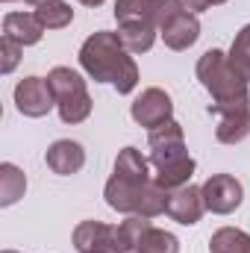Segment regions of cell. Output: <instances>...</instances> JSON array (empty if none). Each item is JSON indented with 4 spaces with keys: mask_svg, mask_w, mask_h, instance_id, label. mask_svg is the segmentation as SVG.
<instances>
[{
    "mask_svg": "<svg viewBox=\"0 0 250 253\" xmlns=\"http://www.w3.org/2000/svg\"><path fill=\"white\" fill-rule=\"evenodd\" d=\"M106 203L124 215L156 218L165 212L168 189H162L156 180H150L147 159L135 147H124L118 153L115 171L106 183Z\"/></svg>",
    "mask_w": 250,
    "mask_h": 253,
    "instance_id": "cell-1",
    "label": "cell"
},
{
    "mask_svg": "<svg viewBox=\"0 0 250 253\" xmlns=\"http://www.w3.org/2000/svg\"><path fill=\"white\" fill-rule=\"evenodd\" d=\"M80 65L94 83H112L118 94H129L138 85V65L118 33L100 30L88 36L80 47Z\"/></svg>",
    "mask_w": 250,
    "mask_h": 253,
    "instance_id": "cell-2",
    "label": "cell"
},
{
    "mask_svg": "<svg viewBox=\"0 0 250 253\" xmlns=\"http://www.w3.org/2000/svg\"><path fill=\"white\" fill-rule=\"evenodd\" d=\"M197 80L203 83V88L212 94V115H224V112H248L250 109V91L248 80L230 65L227 53L212 47L197 59Z\"/></svg>",
    "mask_w": 250,
    "mask_h": 253,
    "instance_id": "cell-3",
    "label": "cell"
},
{
    "mask_svg": "<svg viewBox=\"0 0 250 253\" xmlns=\"http://www.w3.org/2000/svg\"><path fill=\"white\" fill-rule=\"evenodd\" d=\"M150 162L156 168V183L162 189H180L188 186L191 174H194V159L188 156L186 150V135H183V126L177 121H168V124L150 129Z\"/></svg>",
    "mask_w": 250,
    "mask_h": 253,
    "instance_id": "cell-4",
    "label": "cell"
},
{
    "mask_svg": "<svg viewBox=\"0 0 250 253\" xmlns=\"http://www.w3.org/2000/svg\"><path fill=\"white\" fill-rule=\"evenodd\" d=\"M47 83L53 88L56 109H59V118L65 124H83L91 115V97L85 91V80L77 71L59 65L47 74Z\"/></svg>",
    "mask_w": 250,
    "mask_h": 253,
    "instance_id": "cell-5",
    "label": "cell"
},
{
    "mask_svg": "<svg viewBox=\"0 0 250 253\" xmlns=\"http://www.w3.org/2000/svg\"><path fill=\"white\" fill-rule=\"evenodd\" d=\"M159 36L171 50H188L200 39V21L197 15H191L186 9H180L174 0H168L159 15Z\"/></svg>",
    "mask_w": 250,
    "mask_h": 253,
    "instance_id": "cell-6",
    "label": "cell"
},
{
    "mask_svg": "<svg viewBox=\"0 0 250 253\" xmlns=\"http://www.w3.org/2000/svg\"><path fill=\"white\" fill-rule=\"evenodd\" d=\"M74 248L80 253H126L118 227L100 221H83L74 230Z\"/></svg>",
    "mask_w": 250,
    "mask_h": 253,
    "instance_id": "cell-7",
    "label": "cell"
},
{
    "mask_svg": "<svg viewBox=\"0 0 250 253\" xmlns=\"http://www.w3.org/2000/svg\"><path fill=\"white\" fill-rule=\"evenodd\" d=\"M200 189H203V203H206V209L215 212V215H230V212H236L239 203H242V197H245L242 183H239L233 174H212Z\"/></svg>",
    "mask_w": 250,
    "mask_h": 253,
    "instance_id": "cell-8",
    "label": "cell"
},
{
    "mask_svg": "<svg viewBox=\"0 0 250 253\" xmlns=\"http://www.w3.org/2000/svg\"><path fill=\"white\" fill-rule=\"evenodd\" d=\"M15 106L21 115L27 118H42L47 115L53 106H56V97H53V88L47 80L42 77H27L15 85Z\"/></svg>",
    "mask_w": 250,
    "mask_h": 253,
    "instance_id": "cell-9",
    "label": "cell"
},
{
    "mask_svg": "<svg viewBox=\"0 0 250 253\" xmlns=\"http://www.w3.org/2000/svg\"><path fill=\"white\" fill-rule=\"evenodd\" d=\"M129 115H132L135 124L147 126V129H156V126L174 121V118H171V115H174V103H171V97H168L162 88H144V91L132 100Z\"/></svg>",
    "mask_w": 250,
    "mask_h": 253,
    "instance_id": "cell-10",
    "label": "cell"
},
{
    "mask_svg": "<svg viewBox=\"0 0 250 253\" xmlns=\"http://www.w3.org/2000/svg\"><path fill=\"white\" fill-rule=\"evenodd\" d=\"M206 212V203H203V189L197 186H180V189H171L168 191V203H165V215L174 218L177 224H197Z\"/></svg>",
    "mask_w": 250,
    "mask_h": 253,
    "instance_id": "cell-11",
    "label": "cell"
},
{
    "mask_svg": "<svg viewBox=\"0 0 250 253\" xmlns=\"http://www.w3.org/2000/svg\"><path fill=\"white\" fill-rule=\"evenodd\" d=\"M44 162H47V168H50L53 174L71 177V174H77V171L85 165V150H83L77 141H71V138H59V141H53V144L47 147Z\"/></svg>",
    "mask_w": 250,
    "mask_h": 253,
    "instance_id": "cell-12",
    "label": "cell"
},
{
    "mask_svg": "<svg viewBox=\"0 0 250 253\" xmlns=\"http://www.w3.org/2000/svg\"><path fill=\"white\" fill-rule=\"evenodd\" d=\"M3 36L18 42L21 47L39 44L42 36H44V24L36 18V12H9L3 18Z\"/></svg>",
    "mask_w": 250,
    "mask_h": 253,
    "instance_id": "cell-13",
    "label": "cell"
},
{
    "mask_svg": "<svg viewBox=\"0 0 250 253\" xmlns=\"http://www.w3.org/2000/svg\"><path fill=\"white\" fill-rule=\"evenodd\" d=\"M165 3L168 0H118L115 3V18H118V24L138 21V24L159 27V15H162Z\"/></svg>",
    "mask_w": 250,
    "mask_h": 253,
    "instance_id": "cell-14",
    "label": "cell"
},
{
    "mask_svg": "<svg viewBox=\"0 0 250 253\" xmlns=\"http://www.w3.org/2000/svg\"><path fill=\"white\" fill-rule=\"evenodd\" d=\"M156 33H159V27H153V24H138V21L118 24V39L124 42L129 53H147L156 42Z\"/></svg>",
    "mask_w": 250,
    "mask_h": 253,
    "instance_id": "cell-15",
    "label": "cell"
},
{
    "mask_svg": "<svg viewBox=\"0 0 250 253\" xmlns=\"http://www.w3.org/2000/svg\"><path fill=\"white\" fill-rule=\"evenodd\" d=\"M250 135V109L248 112H224L218 115L215 138L221 144H239Z\"/></svg>",
    "mask_w": 250,
    "mask_h": 253,
    "instance_id": "cell-16",
    "label": "cell"
},
{
    "mask_svg": "<svg viewBox=\"0 0 250 253\" xmlns=\"http://www.w3.org/2000/svg\"><path fill=\"white\" fill-rule=\"evenodd\" d=\"M27 191V177L18 165L12 162H3L0 165V206H12L24 197Z\"/></svg>",
    "mask_w": 250,
    "mask_h": 253,
    "instance_id": "cell-17",
    "label": "cell"
},
{
    "mask_svg": "<svg viewBox=\"0 0 250 253\" xmlns=\"http://www.w3.org/2000/svg\"><path fill=\"white\" fill-rule=\"evenodd\" d=\"M209 253H250V236L245 230L224 227V230L212 233V239H209Z\"/></svg>",
    "mask_w": 250,
    "mask_h": 253,
    "instance_id": "cell-18",
    "label": "cell"
},
{
    "mask_svg": "<svg viewBox=\"0 0 250 253\" xmlns=\"http://www.w3.org/2000/svg\"><path fill=\"white\" fill-rule=\"evenodd\" d=\"M135 253H180V242H177V236H171V233L150 224L144 230V236L138 239Z\"/></svg>",
    "mask_w": 250,
    "mask_h": 253,
    "instance_id": "cell-19",
    "label": "cell"
},
{
    "mask_svg": "<svg viewBox=\"0 0 250 253\" xmlns=\"http://www.w3.org/2000/svg\"><path fill=\"white\" fill-rule=\"evenodd\" d=\"M36 18L44 24V30H62L74 21V9L65 3V0H53V3H44L36 9Z\"/></svg>",
    "mask_w": 250,
    "mask_h": 253,
    "instance_id": "cell-20",
    "label": "cell"
},
{
    "mask_svg": "<svg viewBox=\"0 0 250 253\" xmlns=\"http://www.w3.org/2000/svg\"><path fill=\"white\" fill-rule=\"evenodd\" d=\"M227 59H230V65H233V68H236V71L250 83V24L236 36V42H233Z\"/></svg>",
    "mask_w": 250,
    "mask_h": 253,
    "instance_id": "cell-21",
    "label": "cell"
},
{
    "mask_svg": "<svg viewBox=\"0 0 250 253\" xmlns=\"http://www.w3.org/2000/svg\"><path fill=\"white\" fill-rule=\"evenodd\" d=\"M21 44L18 42H12V39H6L3 36V42H0V71L3 74H12L15 71V65L21 62Z\"/></svg>",
    "mask_w": 250,
    "mask_h": 253,
    "instance_id": "cell-22",
    "label": "cell"
},
{
    "mask_svg": "<svg viewBox=\"0 0 250 253\" xmlns=\"http://www.w3.org/2000/svg\"><path fill=\"white\" fill-rule=\"evenodd\" d=\"M180 9H186V12H191V15H197V12H206L212 3L209 0H174Z\"/></svg>",
    "mask_w": 250,
    "mask_h": 253,
    "instance_id": "cell-23",
    "label": "cell"
},
{
    "mask_svg": "<svg viewBox=\"0 0 250 253\" xmlns=\"http://www.w3.org/2000/svg\"><path fill=\"white\" fill-rule=\"evenodd\" d=\"M80 3H83V6H100L103 0H80Z\"/></svg>",
    "mask_w": 250,
    "mask_h": 253,
    "instance_id": "cell-24",
    "label": "cell"
},
{
    "mask_svg": "<svg viewBox=\"0 0 250 253\" xmlns=\"http://www.w3.org/2000/svg\"><path fill=\"white\" fill-rule=\"evenodd\" d=\"M27 3H33V6L39 9V6H44V3H53V0H27Z\"/></svg>",
    "mask_w": 250,
    "mask_h": 253,
    "instance_id": "cell-25",
    "label": "cell"
},
{
    "mask_svg": "<svg viewBox=\"0 0 250 253\" xmlns=\"http://www.w3.org/2000/svg\"><path fill=\"white\" fill-rule=\"evenodd\" d=\"M209 3H212V6H218V3H227V0H209Z\"/></svg>",
    "mask_w": 250,
    "mask_h": 253,
    "instance_id": "cell-26",
    "label": "cell"
},
{
    "mask_svg": "<svg viewBox=\"0 0 250 253\" xmlns=\"http://www.w3.org/2000/svg\"><path fill=\"white\" fill-rule=\"evenodd\" d=\"M3 253H18V251H3Z\"/></svg>",
    "mask_w": 250,
    "mask_h": 253,
    "instance_id": "cell-27",
    "label": "cell"
},
{
    "mask_svg": "<svg viewBox=\"0 0 250 253\" xmlns=\"http://www.w3.org/2000/svg\"><path fill=\"white\" fill-rule=\"evenodd\" d=\"M6 3H12V0H6Z\"/></svg>",
    "mask_w": 250,
    "mask_h": 253,
    "instance_id": "cell-28",
    "label": "cell"
}]
</instances>
